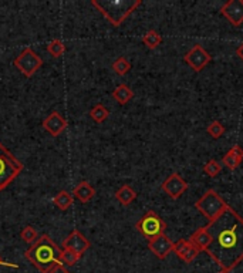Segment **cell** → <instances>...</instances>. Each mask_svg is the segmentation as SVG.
<instances>
[{
    "mask_svg": "<svg viewBox=\"0 0 243 273\" xmlns=\"http://www.w3.org/2000/svg\"><path fill=\"white\" fill-rule=\"evenodd\" d=\"M60 255L61 249L47 233L39 236L35 243L30 245L25 252L27 260L42 273H47L56 264L60 263Z\"/></svg>",
    "mask_w": 243,
    "mask_h": 273,
    "instance_id": "2",
    "label": "cell"
},
{
    "mask_svg": "<svg viewBox=\"0 0 243 273\" xmlns=\"http://www.w3.org/2000/svg\"><path fill=\"white\" fill-rule=\"evenodd\" d=\"M135 198H137V192L130 185H122L115 192V199L121 203V205H124V206H128L131 202H134Z\"/></svg>",
    "mask_w": 243,
    "mask_h": 273,
    "instance_id": "17",
    "label": "cell"
},
{
    "mask_svg": "<svg viewBox=\"0 0 243 273\" xmlns=\"http://www.w3.org/2000/svg\"><path fill=\"white\" fill-rule=\"evenodd\" d=\"M205 228L212 238L205 252L220 269L230 272L243 260V218L232 206H227Z\"/></svg>",
    "mask_w": 243,
    "mask_h": 273,
    "instance_id": "1",
    "label": "cell"
},
{
    "mask_svg": "<svg viewBox=\"0 0 243 273\" xmlns=\"http://www.w3.org/2000/svg\"><path fill=\"white\" fill-rule=\"evenodd\" d=\"M73 195L77 198L80 202L87 203L94 198V195H96V189L90 185V182H87V181H83V182H80V184L74 188Z\"/></svg>",
    "mask_w": 243,
    "mask_h": 273,
    "instance_id": "15",
    "label": "cell"
},
{
    "mask_svg": "<svg viewBox=\"0 0 243 273\" xmlns=\"http://www.w3.org/2000/svg\"><path fill=\"white\" fill-rule=\"evenodd\" d=\"M217 273H230V272H229V270H223V269H220Z\"/></svg>",
    "mask_w": 243,
    "mask_h": 273,
    "instance_id": "33",
    "label": "cell"
},
{
    "mask_svg": "<svg viewBox=\"0 0 243 273\" xmlns=\"http://www.w3.org/2000/svg\"><path fill=\"white\" fill-rule=\"evenodd\" d=\"M161 188H162V191H164L169 198H172V199H179V198L186 192V189H188V182H185V179H183L179 174L174 172V174H171V175L168 176L165 181L162 182Z\"/></svg>",
    "mask_w": 243,
    "mask_h": 273,
    "instance_id": "9",
    "label": "cell"
},
{
    "mask_svg": "<svg viewBox=\"0 0 243 273\" xmlns=\"http://www.w3.org/2000/svg\"><path fill=\"white\" fill-rule=\"evenodd\" d=\"M229 205L220 198V195L217 194L216 191L209 189L206 191L203 196L195 202V208L208 219V222H213L217 216H220V213L226 211Z\"/></svg>",
    "mask_w": 243,
    "mask_h": 273,
    "instance_id": "5",
    "label": "cell"
},
{
    "mask_svg": "<svg viewBox=\"0 0 243 273\" xmlns=\"http://www.w3.org/2000/svg\"><path fill=\"white\" fill-rule=\"evenodd\" d=\"M142 43L145 44L148 49H156L159 44L162 43V37L155 30H149L142 37Z\"/></svg>",
    "mask_w": 243,
    "mask_h": 273,
    "instance_id": "21",
    "label": "cell"
},
{
    "mask_svg": "<svg viewBox=\"0 0 243 273\" xmlns=\"http://www.w3.org/2000/svg\"><path fill=\"white\" fill-rule=\"evenodd\" d=\"M13 64H15V67H16L23 76L32 77V76L36 74V73L39 71V69L43 66V60H42V57L36 53L33 49L26 47V49L15 59Z\"/></svg>",
    "mask_w": 243,
    "mask_h": 273,
    "instance_id": "7",
    "label": "cell"
},
{
    "mask_svg": "<svg viewBox=\"0 0 243 273\" xmlns=\"http://www.w3.org/2000/svg\"><path fill=\"white\" fill-rule=\"evenodd\" d=\"M243 159V148L242 147H239V145H234L232 147L230 150L226 152L225 155H223V164H225L226 167L229 168V169H236V168L240 165V162H242Z\"/></svg>",
    "mask_w": 243,
    "mask_h": 273,
    "instance_id": "14",
    "label": "cell"
},
{
    "mask_svg": "<svg viewBox=\"0 0 243 273\" xmlns=\"http://www.w3.org/2000/svg\"><path fill=\"white\" fill-rule=\"evenodd\" d=\"M191 246V240H186V239H179L178 242L174 243V252L179 256L181 259H183V256L186 255L188 249Z\"/></svg>",
    "mask_w": 243,
    "mask_h": 273,
    "instance_id": "27",
    "label": "cell"
},
{
    "mask_svg": "<svg viewBox=\"0 0 243 273\" xmlns=\"http://www.w3.org/2000/svg\"><path fill=\"white\" fill-rule=\"evenodd\" d=\"M91 5L114 27H118L141 5V0H93Z\"/></svg>",
    "mask_w": 243,
    "mask_h": 273,
    "instance_id": "3",
    "label": "cell"
},
{
    "mask_svg": "<svg viewBox=\"0 0 243 273\" xmlns=\"http://www.w3.org/2000/svg\"><path fill=\"white\" fill-rule=\"evenodd\" d=\"M206 131H208V134L213 140H217V138H220L225 134V125L220 121H212L208 125Z\"/></svg>",
    "mask_w": 243,
    "mask_h": 273,
    "instance_id": "25",
    "label": "cell"
},
{
    "mask_svg": "<svg viewBox=\"0 0 243 273\" xmlns=\"http://www.w3.org/2000/svg\"><path fill=\"white\" fill-rule=\"evenodd\" d=\"M148 249L159 259H165L169 253L174 252V242L166 235H161L155 239L148 240Z\"/></svg>",
    "mask_w": 243,
    "mask_h": 273,
    "instance_id": "12",
    "label": "cell"
},
{
    "mask_svg": "<svg viewBox=\"0 0 243 273\" xmlns=\"http://www.w3.org/2000/svg\"><path fill=\"white\" fill-rule=\"evenodd\" d=\"M132 97H134V91L125 84H120L113 91V98L121 106H125L130 100H132Z\"/></svg>",
    "mask_w": 243,
    "mask_h": 273,
    "instance_id": "18",
    "label": "cell"
},
{
    "mask_svg": "<svg viewBox=\"0 0 243 273\" xmlns=\"http://www.w3.org/2000/svg\"><path fill=\"white\" fill-rule=\"evenodd\" d=\"M47 273H70V272L67 270V267H66V266H63L61 263H59V264H56L54 267H52V269H50Z\"/></svg>",
    "mask_w": 243,
    "mask_h": 273,
    "instance_id": "30",
    "label": "cell"
},
{
    "mask_svg": "<svg viewBox=\"0 0 243 273\" xmlns=\"http://www.w3.org/2000/svg\"><path fill=\"white\" fill-rule=\"evenodd\" d=\"M113 70L118 74V76H125L128 71L131 70V63L125 59V57H120L113 63Z\"/></svg>",
    "mask_w": 243,
    "mask_h": 273,
    "instance_id": "24",
    "label": "cell"
},
{
    "mask_svg": "<svg viewBox=\"0 0 243 273\" xmlns=\"http://www.w3.org/2000/svg\"><path fill=\"white\" fill-rule=\"evenodd\" d=\"M203 171H205L206 175L216 176L222 171V168H220V164L217 162L216 159H209L208 162L205 164V167H203Z\"/></svg>",
    "mask_w": 243,
    "mask_h": 273,
    "instance_id": "28",
    "label": "cell"
},
{
    "mask_svg": "<svg viewBox=\"0 0 243 273\" xmlns=\"http://www.w3.org/2000/svg\"><path fill=\"white\" fill-rule=\"evenodd\" d=\"M43 128L52 137H59L67 128V120L57 111H53L43 120Z\"/></svg>",
    "mask_w": 243,
    "mask_h": 273,
    "instance_id": "13",
    "label": "cell"
},
{
    "mask_svg": "<svg viewBox=\"0 0 243 273\" xmlns=\"http://www.w3.org/2000/svg\"><path fill=\"white\" fill-rule=\"evenodd\" d=\"M90 246H91L90 240L77 229L73 230L69 236L63 240V249H70L80 256L84 255L90 249Z\"/></svg>",
    "mask_w": 243,
    "mask_h": 273,
    "instance_id": "10",
    "label": "cell"
},
{
    "mask_svg": "<svg viewBox=\"0 0 243 273\" xmlns=\"http://www.w3.org/2000/svg\"><path fill=\"white\" fill-rule=\"evenodd\" d=\"M108 115H110V111H108V108H105L103 104H97V106L93 107L91 111H90V117L98 124L104 123L105 120L108 118Z\"/></svg>",
    "mask_w": 243,
    "mask_h": 273,
    "instance_id": "20",
    "label": "cell"
},
{
    "mask_svg": "<svg viewBox=\"0 0 243 273\" xmlns=\"http://www.w3.org/2000/svg\"><path fill=\"white\" fill-rule=\"evenodd\" d=\"M200 249L199 247H196L193 243L191 242V246H189V249H188V252H186V255L183 256V262H186V263H191L192 260L196 257V256L199 255Z\"/></svg>",
    "mask_w": 243,
    "mask_h": 273,
    "instance_id": "29",
    "label": "cell"
},
{
    "mask_svg": "<svg viewBox=\"0 0 243 273\" xmlns=\"http://www.w3.org/2000/svg\"><path fill=\"white\" fill-rule=\"evenodd\" d=\"M47 52L52 54L54 59H59L61 57L64 52H66V46L61 42L60 39H54L50 43L47 44Z\"/></svg>",
    "mask_w": 243,
    "mask_h": 273,
    "instance_id": "23",
    "label": "cell"
},
{
    "mask_svg": "<svg viewBox=\"0 0 243 273\" xmlns=\"http://www.w3.org/2000/svg\"><path fill=\"white\" fill-rule=\"evenodd\" d=\"M81 256L77 255L76 252L70 250V249H63L60 255V263L66 267H70V266H74L80 260Z\"/></svg>",
    "mask_w": 243,
    "mask_h": 273,
    "instance_id": "22",
    "label": "cell"
},
{
    "mask_svg": "<svg viewBox=\"0 0 243 273\" xmlns=\"http://www.w3.org/2000/svg\"><path fill=\"white\" fill-rule=\"evenodd\" d=\"M183 60H185V63L191 67L192 70L199 73V71L203 70L209 63H210L212 57H210V54H209L202 46H198V44H196V46L192 47L188 53L185 54Z\"/></svg>",
    "mask_w": 243,
    "mask_h": 273,
    "instance_id": "8",
    "label": "cell"
},
{
    "mask_svg": "<svg viewBox=\"0 0 243 273\" xmlns=\"http://www.w3.org/2000/svg\"><path fill=\"white\" fill-rule=\"evenodd\" d=\"M220 13L233 26H240L243 23V0H229L222 6Z\"/></svg>",
    "mask_w": 243,
    "mask_h": 273,
    "instance_id": "11",
    "label": "cell"
},
{
    "mask_svg": "<svg viewBox=\"0 0 243 273\" xmlns=\"http://www.w3.org/2000/svg\"><path fill=\"white\" fill-rule=\"evenodd\" d=\"M74 202V198H73V195L69 194L67 191H60L59 194L54 196V199H53V203L60 209V211H67L70 206L73 205Z\"/></svg>",
    "mask_w": 243,
    "mask_h": 273,
    "instance_id": "19",
    "label": "cell"
},
{
    "mask_svg": "<svg viewBox=\"0 0 243 273\" xmlns=\"http://www.w3.org/2000/svg\"><path fill=\"white\" fill-rule=\"evenodd\" d=\"M20 238L23 239L26 243L33 245L36 240L39 239V235H37V230H36L33 226L27 225V226H25V228H23V230L20 232Z\"/></svg>",
    "mask_w": 243,
    "mask_h": 273,
    "instance_id": "26",
    "label": "cell"
},
{
    "mask_svg": "<svg viewBox=\"0 0 243 273\" xmlns=\"http://www.w3.org/2000/svg\"><path fill=\"white\" fill-rule=\"evenodd\" d=\"M0 266H6V267H13V269H18L19 264L12 263V262H5L2 257H0Z\"/></svg>",
    "mask_w": 243,
    "mask_h": 273,
    "instance_id": "31",
    "label": "cell"
},
{
    "mask_svg": "<svg viewBox=\"0 0 243 273\" xmlns=\"http://www.w3.org/2000/svg\"><path fill=\"white\" fill-rule=\"evenodd\" d=\"M189 240H191L195 246L199 247L200 250H205V249L209 246V243H210L212 238H210V235H209V232L206 230V228L203 226V228H199L198 230H195L191 235Z\"/></svg>",
    "mask_w": 243,
    "mask_h": 273,
    "instance_id": "16",
    "label": "cell"
},
{
    "mask_svg": "<svg viewBox=\"0 0 243 273\" xmlns=\"http://www.w3.org/2000/svg\"><path fill=\"white\" fill-rule=\"evenodd\" d=\"M135 228L144 238L151 240V239H155L161 235H164L166 229V223L156 212L148 211L144 216H141V219L137 222Z\"/></svg>",
    "mask_w": 243,
    "mask_h": 273,
    "instance_id": "6",
    "label": "cell"
},
{
    "mask_svg": "<svg viewBox=\"0 0 243 273\" xmlns=\"http://www.w3.org/2000/svg\"><path fill=\"white\" fill-rule=\"evenodd\" d=\"M23 168V164L0 142V192L22 174Z\"/></svg>",
    "mask_w": 243,
    "mask_h": 273,
    "instance_id": "4",
    "label": "cell"
},
{
    "mask_svg": "<svg viewBox=\"0 0 243 273\" xmlns=\"http://www.w3.org/2000/svg\"><path fill=\"white\" fill-rule=\"evenodd\" d=\"M236 54H237V57H239V59H240V60L243 62V43L240 44L239 47H237V50H236Z\"/></svg>",
    "mask_w": 243,
    "mask_h": 273,
    "instance_id": "32",
    "label": "cell"
}]
</instances>
